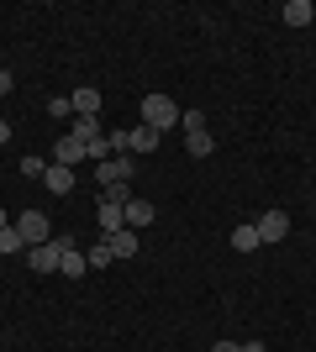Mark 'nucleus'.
Segmentation results:
<instances>
[{
    "instance_id": "nucleus-1",
    "label": "nucleus",
    "mask_w": 316,
    "mask_h": 352,
    "mask_svg": "<svg viewBox=\"0 0 316 352\" xmlns=\"http://www.w3.org/2000/svg\"><path fill=\"white\" fill-rule=\"evenodd\" d=\"M180 100H169V95H148V100H143V126H153V132L164 137V132H174V126H180Z\"/></svg>"
},
{
    "instance_id": "nucleus-2",
    "label": "nucleus",
    "mask_w": 316,
    "mask_h": 352,
    "mask_svg": "<svg viewBox=\"0 0 316 352\" xmlns=\"http://www.w3.org/2000/svg\"><path fill=\"white\" fill-rule=\"evenodd\" d=\"M11 226L21 232V242H27V248H43V242H53V221H48V210H21Z\"/></svg>"
},
{
    "instance_id": "nucleus-3",
    "label": "nucleus",
    "mask_w": 316,
    "mask_h": 352,
    "mask_svg": "<svg viewBox=\"0 0 316 352\" xmlns=\"http://www.w3.org/2000/svg\"><path fill=\"white\" fill-rule=\"evenodd\" d=\"M253 226H258V242L269 248V242H285V232H290V216H285V210H264V216H258Z\"/></svg>"
},
{
    "instance_id": "nucleus-4",
    "label": "nucleus",
    "mask_w": 316,
    "mask_h": 352,
    "mask_svg": "<svg viewBox=\"0 0 316 352\" xmlns=\"http://www.w3.org/2000/svg\"><path fill=\"white\" fill-rule=\"evenodd\" d=\"M63 248H69V236H53V242H43V248H32V268H37V274H59Z\"/></svg>"
},
{
    "instance_id": "nucleus-5",
    "label": "nucleus",
    "mask_w": 316,
    "mask_h": 352,
    "mask_svg": "<svg viewBox=\"0 0 316 352\" xmlns=\"http://www.w3.org/2000/svg\"><path fill=\"white\" fill-rule=\"evenodd\" d=\"M90 158V147L79 142V137H59L53 142V163H63V168H74V163H85Z\"/></svg>"
},
{
    "instance_id": "nucleus-6",
    "label": "nucleus",
    "mask_w": 316,
    "mask_h": 352,
    "mask_svg": "<svg viewBox=\"0 0 316 352\" xmlns=\"http://www.w3.org/2000/svg\"><path fill=\"white\" fill-rule=\"evenodd\" d=\"M43 190H48V195H74V168H63V163H48Z\"/></svg>"
},
{
    "instance_id": "nucleus-7",
    "label": "nucleus",
    "mask_w": 316,
    "mask_h": 352,
    "mask_svg": "<svg viewBox=\"0 0 316 352\" xmlns=\"http://www.w3.org/2000/svg\"><path fill=\"white\" fill-rule=\"evenodd\" d=\"M105 242H111V258H137V248H143L132 226H121V232H111Z\"/></svg>"
},
{
    "instance_id": "nucleus-8",
    "label": "nucleus",
    "mask_w": 316,
    "mask_h": 352,
    "mask_svg": "<svg viewBox=\"0 0 316 352\" xmlns=\"http://www.w3.org/2000/svg\"><path fill=\"white\" fill-rule=\"evenodd\" d=\"M95 221H101V232H121L127 226V206H111V200H101V210H95Z\"/></svg>"
},
{
    "instance_id": "nucleus-9",
    "label": "nucleus",
    "mask_w": 316,
    "mask_h": 352,
    "mask_svg": "<svg viewBox=\"0 0 316 352\" xmlns=\"http://www.w3.org/2000/svg\"><path fill=\"white\" fill-rule=\"evenodd\" d=\"M69 105H74V116H101V89H74V95H69Z\"/></svg>"
},
{
    "instance_id": "nucleus-10",
    "label": "nucleus",
    "mask_w": 316,
    "mask_h": 352,
    "mask_svg": "<svg viewBox=\"0 0 316 352\" xmlns=\"http://www.w3.org/2000/svg\"><path fill=\"white\" fill-rule=\"evenodd\" d=\"M127 153H158V132H153V126H137V132H127Z\"/></svg>"
},
{
    "instance_id": "nucleus-11",
    "label": "nucleus",
    "mask_w": 316,
    "mask_h": 352,
    "mask_svg": "<svg viewBox=\"0 0 316 352\" xmlns=\"http://www.w3.org/2000/svg\"><path fill=\"white\" fill-rule=\"evenodd\" d=\"M59 274H69V279H79V274H90V263H85V252H79L74 242L63 248V258H59Z\"/></svg>"
},
{
    "instance_id": "nucleus-12",
    "label": "nucleus",
    "mask_w": 316,
    "mask_h": 352,
    "mask_svg": "<svg viewBox=\"0 0 316 352\" xmlns=\"http://www.w3.org/2000/svg\"><path fill=\"white\" fill-rule=\"evenodd\" d=\"M153 216H158V210H153V200H137V195L127 200V226H132V232H137V226H148Z\"/></svg>"
},
{
    "instance_id": "nucleus-13",
    "label": "nucleus",
    "mask_w": 316,
    "mask_h": 352,
    "mask_svg": "<svg viewBox=\"0 0 316 352\" xmlns=\"http://www.w3.org/2000/svg\"><path fill=\"white\" fill-rule=\"evenodd\" d=\"M69 137H79V142H85V147H90V142H101V116H74V132H69Z\"/></svg>"
},
{
    "instance_id": "nucleus-14",
    "label": "nucleus",
    "mask_w": 316,
    "mask_h": 352,
    "mask_svg": "<svg viewBox=\"0 0 316 352\" xmlns=\"http://www.w3.org/2000/svg\"><path fill=\"white\" fill-rule=\"evenodd\" d=\"M311 0H290V6H285V27H311Z\"/></svg>"
},
{
    "instance_id": "nucleus-15",
    "label": "nucleus",
    "mask_w": 316,
    "mask_h": 352,
    "mask_svg": "<svg viewBox=\"0 0 316 352\" xmlns=\"http://www.w3.org/2000/svg\"><path fill=\"white\" fill-rule=\"evenodd\" d=\"M232 248H238V252H253V248H264V242H258V226H238V232H232Z\"/></svg>"
},
{
    "instance_id": "nucleus-16",
    "label": "nucleus",
    "mask_w": 316,
    "mask_h": 352,
    "mask_svg": "<svg viewBox=\"0 0 316 352\" xmlns=\"http://www.w3.org/2000/svg\"><path fill=\"white\" fill-rule=\"evenodd\" d=\"M190 158H211V153H216V142H211V132H190Z\"/></svg>"
},
{
    "instance_id": "nucleus-17",
    "label": "nucleus",
    "mask_w": 316,
    "mask_h": 352,
    "mask_svg": "<svg viewBox=\"0 0 316 352\" xmlns=\"http://www.w3.org/2000/svg\"><path fill=\"white\" fill-rule=\"evenodd\" d=\"M85 263H90V268H111V263H116V258H111V242H95V248L85 252Z\"/></svg>"
},
{
    "instance_id": "nucleus-18",
    "label": "nucleus",
    "mask_w": 316,
    "mask_h": 352,
    "mask_svg": "<svg viewBox=\"0 0 316 352\" xmlns=\"http://www.w3.org/2000/svg\"><path fill=\"white\" fill-rule=\"evenodd\" d=\"M48 163H53V158H37V153H27V158H21V174H27V179H43V174H48Z\"/></svg>"
},
{
    "instance_id": "nucleus-19",
    "label": "nucleus",
    "mask_w": 316,
    "mask_h": 352,
    "mask_svg": "<svg viewBox=\"0 0 316 352\" xmlns=\"http://www.w3.org/2000/svg\"><path fill=\"white\" fill-rule=\"evenodd\" d=\"M21 248H27V242H21V232H16V226H6V232H0V252L11 258V252H21Z\"/></svg>"
},
{
    "instance_id": "nucleus-20",
    "label": "nucleus",
    "mask_w": 316,
    "mask_h": 352,
    "mask_svg": "<svg viewBox=\"0 0 316 352\" xmlns=\"http://www.w3.org/2000/svg\"><path fill=\"white\" fill-rule=\"evenodd\" d=\"M180 126H185V137H190V132H206V116H200V111H185Z\"/></svg>"
},
{
    "instance_id": "nucleus-21",
    "label": "nucleus",
    "mask_w": 316,
    "mask_h": 352,
    "mask_svg": "<svg viewBox=\"0 0 316 352\" xmlns=\"http://www.w3.org/2000/svg\"><path fill=\"white\" fill-rule=\"evenodd\" d=\"M11 85H16V74H11V69H0V95H6Z\"/></svg>"
},
{
    "instance_id": "nucleus-22",
    "label": "nucleus",
    "mask_w": 316,
    "mask_h": 352,
    "mask_svg": "<svg viewBox=\"0 0 316 352\" xmlns=\"http://www.w3.org/2000/svg\"><path fill=\"white\" fill-rule=\"evenodd\" d=\"M211 352H242V347H238V342H216Z\"/></svg>"
},
{
    "instance_id": "nucleus-23",
    "label": "nucleus",
    "mask_w": 316,
    "mask_h": 352,
    "mask_svg": "<svg viewBox=\"0 0 316 352\" xmlns=\"http://www.w3.org/2000/svg\"><path fill=\"white\" fill-rule=\"evenodd\" d=\"M242 352H269V347H264V342H242Z\"/></svg>"
},
{
    "instance_id": "nucleus-24",
    "label": "nucleus",
    "mask_w": 316,
    "mask_h": 352,
    "mask_svg": "<svg viewBox=\"0 0 316 352\" xmlns=\"http://www.w3.org/2000/svg\"><path fill=\"white\" fill-rule=\"evenodd\" d=\"M0 142H11V121H0Z\"/></svg>"
},
{
    "instance_id": "nucleus-25",
    "label": "nucleus",
    "mask_w": 316,
    "mask_h": 352,
    "mask_svg": "<svg viewBox=\"0 0 316 352\" xmlns=\"http://www.w3.org/2000/svg\"><path fill=\"white\" fill-rule=\"evenodd\" d=\"M6 226H11V216H6V210H0V232H6Z\"/></svg>"
}]
</instances>
